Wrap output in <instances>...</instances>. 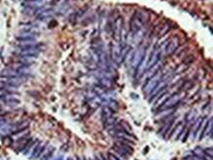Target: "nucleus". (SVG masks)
<instances>
[{"instance_id":"1","label":"nucleus","mask_w":213,"mask_h":160,"mask_svg":"<svg viewBox=\"0 0 213 160\" xmlns=\"http://www.w3.org/2000/svg\"><path fill=\"white\" fill-rule=\"evenodd\" d=\"M148 15L144 11H136L130 21V32L134 35L145 26L148 22Z\"/></svg>"},{"instance_id":"2","label":"nucleus","mask_w":213,"mask_h":160,"mask_svg":"<svg viewBox=\"0 0 213 160\" xmlns=\"http://www.w3.org/2000/svg\"><path fill=\"white\" fill-rule=\"evenodd\" d=\"M164 73L158 71L155 75H153L152 77L148 79V81L144 84V86L143 87V91L145 95H149V93L154 89V87L159 84V82L162 80Z\"/></svg>"},{"instance_id":"3","label":"nucleus","mask_w":213,"mask_h":160,"mask_svg":"<svg viewBox=\"0 0 213 160\" xmlns=\"http://www.w3.org/2000/svg\"><path fill=\"white\" fill-rule=\"evenodd\" d=\"M123 26H124V20L122 16H117V18L113 21L112 34L114 40L116 42H121L122 34H123Z\"/></svg>"},{"instance_id":"4","label":"nucleus","mask_w":213,"mask_h":160,"mask_svg":"<svg viewBox=\"0 0 213 160\" xmlns=\"http://www.w3.org/2000/svg\"><path fill=\"white\" fill-rule=\"evenodd\" d=\"M110 56L111 59L114 61L117 65H121V49H122V44L121 42H110Z\"/></svg>"},{"instance_id":"5","label":"nucleus","mask_w":213,"mask_h":160,"mask_svg":"<svg viewBox=\"0 0 213 160\" xmlns=\"http://www.w3.org/2000/svg\"><path fill=\"white\" fill-rule=\"evenodd\" d=\"M180 45V39L177 35L172 36L171 39L168 40V43L165 46V55H171L173 53H175L177 51V49L179 48Z\"/></svg>"},{"instance_id":"6","label":"nucleus","mask_w":213,"mask_h":160,"mask_svg":"<svg viewBox=\"0 0 213 160\" xmlns=\"http://www.w3.org/2000/svg\"><path fill=\"white\" fill-rule=\"evenodd\" d=\"M145 54H146V49L144 48H139L136 50H134V55H133V58H132L131 67L133 68L138 67V65L140 63V61L143 60Z\"/></svg>"},{"instance_id":"7","label":"nucleus","mask_w":213,"mask_h":160,"mask_svg":"<svg viewBox=\"0 0 213 160\" xmlns=\"http://www.w3.org/2000/svg\"><path fill=\"white\" fill-rule=\"evenodd\" d=\"M181 95L179 93H174L172 96H170L168 99L163 103V106H161V109H167V108H173L176 106L181 100Z\"/></svg>"},{"instance_id":"8","label":"nucleus","mask_w":213,"mask_h":160,"mask_svg":"<svg viewBox=\"0 0 213 160\" xmlns=\"http://www.w3.org/2000/svg\"><path fill=\"white\" fill-rule=\"evenodd\" d=\"M160 57H161V52L160 51H156V49H153L151 51L150 56L148 59V64H146V70L149 69L150 67H152L153 65L159 62ZM145 70V71H146Z\"/></svg>"},{"instance_id":"9","label":"nucleus","mask_w":213,"mask_h":160,"mask_svg":"<svg viewBox=\"0 0 213 160\" xmlns=\"http://www.w3.org/2000/svg\"><path fill=\"white\" fill-rule=\"evenodd\" d=\"M39 53V47H32V48H27V49H21L20 55L22 57H29V58H36Z\"/></svg>"},{"instance_id":"10","label":"nucleus","mask_w":213,"mask_h":160,"mask_svg":"<svg viewBox=\"0 0 213 160\" xmlns=\"http://www.w3.org/2000/svg\"><path fill=\"white\" fill-rule=\"evenodd\" d=\"M167 87V81H164V80H162V82H159V84L154 87V89L152 91H151L149 93V97H148V101L151 103V101H152V99L154 98V96L157 95V93H159L160 91H162L163 89H165Z\"/></svg>"},{"instance_id":"11","label":"nucleus","mask_w":213,"mask_h":160,"mask_svg":"<svg viewBox=\"0 0 213 160\" xmlns=\"http://www.w3.org/2000/svg\"><path fill=\"white\" fill-rule=\"evenodd\" d=\"M29 121H21L19 122V123L17 124H14V125H11V129H10V133L12 135L16 134V133H19V132L21 131H24L26 130L28 127H29Z\"/></svg>"},{"instance_id":"12","label":"nucleus","mask_w":213,"mask_h":160,"mask_svg":"<svg viewBox=\"0 0 213 160\" xmlns=\"http://www.w3.org/2000/svg\"><path fill=\"white\" fill-rule=\"evenodd\" d=\"M183 131H184V124L182 123V122H180V123H178V125L174 126L172 128L171 132H170V134L168 136V138H170V136L174 135L175 136V140H179L180 136H181V135H182Z\"/></svg>"},{"instance_id":"13","label":"nucleus","mask_w":213,"mask_h":160,"mask_svg":"<svg viewBox=\"0 0 213 160\" xmlns=\"http://www.w3.org/2000/svg\"><path fill=\"white\" fill-rule=\"evenodd\" d=\"M32 139L30 138V136H24V138L21 139H18L16 144H17V147H16V151H23L24 148L26 147V145L29 143Z\"/></svg>"},{"instance_id":"14","label":"nucleus","mask_w":213,"mask_h":160,"mask_svg":"<svg viewBox=\"0 0 213 160\" xmlns=\"http://www.w3.org/2000/svg\"><path fill=\"white\" fill-rule=\"evenodd\" d=\"M170 28H171V26H170L169 23H164V24H160L158 25L157 27L155 28V35L157 36H161V35H164L165 34H167L168 31L170 30Z\"/></svg>"},{"instance_id":"15","label":"nucleus","mask_w":213,"mask_h":160,"mask_svg":"<svg viewBox=\"0 0 213 160\" xmlns=\"http://www.w3.org/2000/svg\"><path fill=\"white\" fill-rule=\"evenodd\" d=\"M208 122H209V121H208L207 117H205V118L202 119L200 128V130H198V133H197L198 140H201L203 139V136H205V132H206V129H207V127H208Z\"/></svg>"},{"instance_id":"16","label":"nucleus","mask_w":213,"mask_h":160,"mask_svg":"<svg viewBox=\"0 0 213 160\" xmlns=\"http://www.w3.org/2000/svg\"><path fill=\"white\" fill-rule=\"evenodd\" d=\"M174 111H175V107H173V108H167L166 110H163L161 112H158L157 114L155 115V120L156 121H159V120H163L165 118H167V117H169V115H171Z\"/></svg>"},{"instance_id":"17","label":"nucleus","mask_w":213,"mask_h":160,"mask_svg":"<svg viewBox=\"0 0 213 160\" xmlns=\"http://www.w3.org/2000/svg\"><path fill=\"white\" fill-rule=\"evenodd\" d=\"M115 136H117V138H121V139H125V140H130V142L134 143L136 142V138L133 135H130L129 132H126V131H119V132H116L115 133Z\"/></svg>"},{"instance_id":"18","label":"nucleus","mask_w":213,"mask_h":160,"mask_svg":"<svg viewBox=\"0 0 213 160\" xmlns=\"http://www.w3.org/2000/svg\"><path fill=\"white\" fill-rule=\"evenodd\" d=\"M159 70H160V63L158 62V63H156L155 65H153L152 67H150L149 69L146 70V71L144 73V75L145 78L149 79V78L152 77L153 75H155L156 73H157ZM144 75H143V76H144Z\"/></svg>"},{"instance_id":"19","label":"nucleus","mask_w":213,"mask_h":160,"mask_svg":"<svg viewBox=\"0 0 213 160\" xmlns=\"http://www.w3.org/2000/svg\"><path fill=\"white\" fill-rule=\"evenodd\" d=\"M115 145L117 147L121 148L123 151L126 152L128 155H131V154H133V152H134V148H133V147H130V144H126V143H122L120 142H117L115 143Z\"/></svg>"},{"instance_id":"20","label":"nucleus","mask_w":213,"mask_h":160,"mask_svg":"<svg viewBox=\"0 0 213 160\" xmlns=\"http://www.w3.org/2000/svg\"><path fill=\"white\" fill-rule=\"evenodd\" d=\"M103 123H104V128L109 130V129H112L114 126H116L118 124V122H117V119L113 118V117H109V118L103 120Z\"/></svg>"},{"instance_id":"21","label":"nucleus","mask_w":213,"mask_h":160,"mask_svg":"<svg viewBox=\"0 0 213 160\" xmlns=\"http://www.w3.org/2000/svg\"><path fill=\"white\" fill-rule=\"evenodd\" d=\"M87 8H88L87 6L81 8V9H79L78 11H76L74 14H72V15L70 16V21H76V20H78L79 18H82L84 14L87 12Z\"/></svg>"},{"instance_id":"22","label":"nucleus","mask_w":213,"mask_h":160,"mask_svg":"<svg viewBox=\"0 0 213 160\" xmlns=\"http://www.w3.org/2000/svg\"><path fill=\"white\" fill-rule=\"evenodd\" d=\"M3 101H5L7 103V105H10V106H16L21 103L20 99H18V98L14 97V96H9V95L4 97Z\"/></svg>"},{"instance_id":"23","label":"nucleus","mask_w":213,"mask_h":160,"mask_svg":"<svg viewBox=\"0 0 213 160\" xmlns=\"http://www.w3.org/2000/svg\"><path fill=\"white\" fill-rule=\"evenodd\" d=\"M114 114V111H113L111 108H109L108 106L106 107H103V109L101 111V118H102V121L105 120L107 118H109V117H112V115Z\"/></svg>"},{"instance_id":"24","label":"nucleus","mask_w":213,"mask_h":160,"mask_svg":"<svg viewBox=\"0 0 213 160\" xmlns=\"http://www.w3.org/2000/svg\"><path fill=\"white\" fill-rule=\"evenodd\" d=\"M98 82H99V84H100V86H101L102 87L108 88V87H111V86H112L111 81H110V80L108 79L106 76L99 78V79H98Z\"/></svg>"},{"instance_id":"25","label":"nucleus","mask_w":213,"mask_h":160,"mask_svg":"<svg viewBox=\"0 0 213 160\" xmlns=\"http://www.w3.org/2000/svg\"><path fill=\"white\" fill-rule=\"evenodd\" d=\"M168 97H169V93H168L167 91L165 92V93H163V95L158 98V100L156 101V103L154 104V108H158V107L161 106V105L163 104V103L167 100Z\"/></svg>"},{"instance_id":"26","label":"nucleus","mask_w":213,"mask_h":160,"mask_svg":"<svg viewBox=\"0 0 213 160\" xmlns=\"http://www.w3.org/2000/svg\"><path fill=\"white\" fill-rule=\"evenodd\" d=\"M36 143H37V140H32L31 142L26 145V147L24 148L23 153L25 154V155H28V154H29V153H30V151H31V149H32V147H34V145H35Z\"/></svg>"},{"instance_id":"27","label":"nucleus","mask_w":213,"mask_h":160,"mask_svg":"<svg viewBox=\"0 0 213 160\" xmlns=\"http://www.w3.org/2000/svg\"><path fill=\"white\" fill-rule=\"evenodd\" d=\"M201 122H202V118H201V117H200V118L197 119V121L195 123V126L192 127V128H193V136H192V139H195L196 136H197L198 130H200V125H201Z\"/></svg>"},{"instance_id":"28","label":"nucleus","mask_w":213,"mask_h":160,"mask_svg":"<svg viewBox=\"0 0 213 160\" xmlns=\"http://www.w3.org/2000/svg\"><path fill=\"white\" fill-rule=\"evenodd\" d=\"M51 15H52V11L51 10H43L39 16H37V18H39V20H43V19L50 17Z\"/></svg>"},{"instance_id":"29","label":"nucleus","mask_w":213,"mask_h":160,"mask_svg":"<svg viewBox=\"0 0 213 160\" xmlns=\"http://www.w3.org/2000/svg\"><path fill=\"white\" fill-rule=\"evenodd\" d=\"M54 152V147H49L48 150H46V152L43 154V156L41 157L40 160H49L50 157L52 156V154Z\"/></svg>"},{"instance_id":"30","label":"nucleus","mask_w":213,"mask_h":160,"mask_svg":"<svg viewBox=\"0 0 213 160\" xmlns=\"http://www.w3.org/2000/svg\"><path fill=\"white\" fill-rule=\"evenodd\" d=\"M188 68H189V66H187V65H185V64H181V65H179V67L175 70V71L173 72L174 74H181V73H184L185 71H186V70H188Z\"/></svg>"},{"instance_id":"31","label":"nucleus","mask_w":213,"mask_h":160,"mask_svg":"<svg viewBox=\"0 0 213 160\" xmlns=\"http://www.w3.org/2000/svg\"><path fill=\"white\" fill-rule=\"evenodd\" d=\"M193 60H195V56H193V55H188L187 57L184 59L183 64L187 65V66H190L193 62Z\"/></svg>"},{"instance_id":"32","label":"nucleus","mask_w":213,"mask_h":160,"mask_svg":"<svg viewBox=\"0 0 213 160\" xmlns=\"http://www.w3.org/2000/svg\"><path fill=\"white\" fill-rule=\"evenodd\" d=\"M108 104H109V108H111V109L113 110V111H117L118 109H119V105H118V103L116 102V101H114V100H110V101H108Z\"/></svg>"},{"instance_id":"33","label":"nucleus","mask_w":213,"mask_h":160,"mask_svg":"<svg viewBox=\"0 0 213 160\" xmlns=\"http://www.w3.org/2000/svg\"><path fill=\"white\" fill-rule=\"evenodd\" d=\"M193 119H195V112L191 111L186 115V122H187V123H191V122H192Z\"/></svg>"},{"instance_id":"34","label":"nucleus","mask_w":213,"mask_h":160,"mask_svg":"<svg viewBox=\"0 0 213 160\" xmlns=\"http://www.w3.org/2000/svg\"><path fill=\"white\" fill-rule=\"evenodd\" d=\"M7 88H0V98H4L5 96H7L9 93H11V91H8Z\"/></svg>"},{"instance_id":"35","label":"nucleus","mask_w":213,"mask_h":160,"mask_svg":"<svg viewBox=\"0 0 213 160\" xmlns=\"http://www.w3.org/2000/svg\"><path fill=\"white\" fill-rule=\"evenodd\" d=\"M108 158H109L110 160H122L121 157H120L118 154H115V153L113 154V153H111V152L108 153Z\"/></svg>"},{"instance_id":"36","label":"nucleus","mask_w":213,"mask_h":160,"mask_svg":"<svg viewBox=\"0 0 213 160\" xmlns=\"http://www.w3.org/2000/svg\"><path fill=\"white\" fill-rule=\"evenodd\" d=\"M3 142H4V143H5V144H7V145H10V144L13 143V140H12V138H11V136H6L5 138L3 139Z\"/></svg>"},{"instance_id":"37","label":"nucleus","mask_w":213,"mask_h":160,"mask_svg":"<svg viewBox=\"0 0 213 160\" xmlns=\"http://www.w3.org/2000/svg\"><path fill=\"white\" fill-rule=\"evenodd\" d=\"M203 151H204V153H205L206 155H208V156L212 157V148H211V147H209V148H206V149H204V150H203Z\"/></svg>"},{"instance_id":"38","label":"nucleus","mask_w":213,"mask_h":160,"mask_svg":"<svg viewBox=\"0 0 213 160\" xmlns=\"http://www.w3.org/2000/svg\"><path fill=\"white\" fill-rule=\"evenodd\" d=\"M4 124H6V119L4 118L3 115H0V126H2Z\"/></svg>"},{"instance_id":"39","label":"nucleus","mask_w":213,"mask_h":160,"mask_svg":"<svg viewBox=\"0 0 213 160\" xmlns=\"http://www.w3.org/2000/svg\"><path fill=\"white\" fill-rule=\"evenodd\" d=\"M99 156L101 157V159H102V160H110L108 157H106V155H105V154L102 153V152H101V153H99Z\"/></svg>"},{"instance_id":"40","label":"nucleus","mask_w":213,"mask_h":160,"mask_svg":"<svg viewBox=\"0 0 213 160\" xmlns=\"http://www.w3.org/2000/svg\"><path fill=\"white\" fill-rule=\"evenodd\" d=\"M54 160H63V156H59V157H57V158L54 159Z\"/></svg>"},{"instance_id":"41","label":"nucleus","mask_w":213,"mask_h":160,"mask_svg":"<svg viewBox=\"0 0 213 160\" xmlns=\"http://www.w3.org/2000/svg\"><path fill=\"white\" fill-rule=\"evenodd\" d=\"M94 160H100V159H99L98 156H95V157H94Z\"/></svg>"},{"instance_id":"42","label":"nucleus","mask_w":213,"mask_h":160,"mask_svg":"<svg viewBox=\"0 0 213 160\" xmlns=\"http://www.w3.org/2000/svg\"><path fill=\"white\" fill-rule=\"evenodd\" d=\"M77 160H82V158L80 157V156H77Z\"/></svg>"},{"instance_id":"43","label":"nucleus","mask_w":213,"mask_h":160,"mask_svg":"<svg viewBox=\"0 0 213 160\" xmlns=\"http://www.w3.org/2000/svg\"><path fill=\"white\" fill-rule=\"evenodd\" d=\"M67 160H73V159L71 158V157H69V158H67Z\"/></svg>"},{"instance_id":"44","label":"nucleus","mask_w":213,"mask_h":160,"mask_svg":"<svg viewBox=\"0 0 213 160\" xmlns=\"http://www.w3.org/2000/svg\"><path fill=\"white\" fill-rule=\"evenodd\" d=\"M0 110H1V107H0Z\"/></svg>"}]
</instances>
